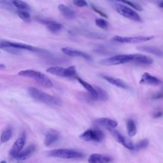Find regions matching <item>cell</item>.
I'll return each instance as SVG.
<instances>
[{
  "label": "cell",
  "instance_id": "6da1fadb",
  "mask_svg": "<svg viewBox=\"0 0 163 163\" xmlns=\"http://www.w3.org/2000/svg\"><path fill=\"white\" fill-rule=\"evenodd\" d=\"M28 92L29 95L33 99L39 101L42 103L51 106H60L61 105V100L59 98L54 96H51L50 94L45 93L43 91L38 90L35 88H29L28 89Z\"/></svg>",
  "mask_w": 163,
  "mask_h": 163
},
{
  "label": "cell",
  "instance_id": "7a4b0ae2",
  "mask_svg": "<svg viewBox=\"0 0 163 163\" xmlns=\"http://www.w3.org/2000/svg\"><path fill=\"white\" fill-rule=\"evenodd\" d=\"M18 74L19 75L22 76V77L33 78L38 84L43 87V88H51L53 87V83L50 78L40 71L28 70L19 72Z\"/></svg>",
  "mask_w": 163,
  "mask_h": 163
},
{
  "label": "cell",
  "instance_id": "3957f363",
  "mask_svg": "<svg viewBox=\"0 0 163 163\" xmlns=\"http://www.w3.org/2000/svg\"><path fill=\"white\" fill-rule=\"evenodd\" d=\"M48 154L52 157L66 159H78L84 156V154L80 152L66 149L52 150L51 152H49Z\"/></svg>",
  "mask_w": 163,
  "mask_h": 163
},
{
  "label": "cell",
  "instance_id": "277c9868",
  "mask_svg": "<svg viewBox=\"0 0 163 163\" xmlns=\"http://www.w3.org/2000/svg\"><path fill=\"white\" fill-rule=\"evenodd\" d=\"M132 59L133 54H121L102 59L100 61V63L103 66H116L132 62Z\"/></svg>",
  "mask_w": 163,
  "mask_h": 163
},
{
  "label": "cell",
  "instance_id": "5b68a950",
  "mask_svg": "<svg viewBox=\"0 0 163 163\" xmlns=\"http://www.w3.org/2000/svg\"><path fill=\"white\" fill-rule=\"evenodd\" d=\"M115 8L117 10V12L123 17L127 18L135 22H142L141 17H140L134 10H132V9L130 8V7L120 4V3H116L115 5Z\"/></svg>",
  "mask_w": 163,
  "mask_h": 163
},
{
  "label": "cell",
  "instance_id": "8992f818",
  "mask_svg": "<svg viewBox=\"0 0 163 163\" xmlns=\"http://www.w3.org/2000/svg\"><path fill=\"white\" fill-rule=\"evenodd\" d=\"M154 38V36H115L113 40L123 43H139L147 42Z\"/></svg>",
  "mask_w": 163,
  "mask_h": 163
},
{
  "label": "cell",
  "instance_id": "52a82bcc",
  "mask_svg": "<svg viewBox=\"0 0 163 163\" xmlns=\"http://www.w3.org/2000/svg\"><path fill=\"white\" fill-rule=\"evenodd\" d=\"M80 138L85 142L94 141L101 142L105 138L103 132L100 130H89L80 135Z\"/></svg>",
  "mask_w": 163,
  "mask_h": 163
},
{
  "label": "cell",
  "instance_id": "ba28073f",
  "mask_svg": "<svg viewBox=\"0 0 163 163\" xmlns=\"http://www.w3.org/2000/svg\"><path fill=\"white\" fill-rule=\"evenodd\" d=\"M107 129L110 131L111 135L113 136V137L119 143L123 145L126 148V149H127L129 150H131L135 149V145H133V143H132V142L130 139L124 137V136H123L122 135H121L119 131L113 130V128L108 127Z\"/></svg>",
  "mask_w": 163,
  "mask_h": 163
},
{
  "label": "cell",
  "instance_id": "9c48e42d",
  "mask_svg": "<svg viewBox=\"0 0 163 163\" xmlns=\"http://www.w3.org/2000/svg\"><path fill=\"white\" fill-rule=\"evenodd\" d=\"M9 47H12L17 49H23V50H28L30 51H34V52H37L39 51V49L38 48H36L35 47L31 46L25 43H15V42H11V41H2L0 42V48L1 49H4L5 48H9Z\"/></svg>",
  "mask_w": 163,
  "mask_h": 163
},
{
  "label": "cell",
  "instance_id": "30bf717a",
  "mask_svg": "<svg viewBox=\"0 0 163 163\" xmlns=\"http://www.w3.org/2000/svg\"><path fill=\"white\" fill-rule=\"evenodd\" d=\"M26 142V135L23 133L19 138H18L10 150V155L13 158L16 159L21 152L25 145Z\"/></svg>",
  "mask_w": 163,
  "mask_h": 163
},
{
  "label": "cell",
  "instance_id": "8fae6325",
  "mask_svg": "<svg viewBox=\"0 0 163 163\" xmlns=\"http://www.w3.org/2000/svg\"><path fill=\"white\" fill-rule=\"evenodd\" d=\"M61 51L64 54H66L70 57H77V58H81L88 61H91L92 58L89 54L77 50L73 48L70 47H63L61 48Z\"/></svg>",
  "mask_w": 163,
  "mask_h": 163
},
{
  "label": "cell",
  "instance_id": "7c38bea8",
  "mask_svg": "<svg viewBox=\"0 0 163 163\" xmlns=\"http://www.w3.org/2000/svg\"><path fill=\"white\" fill-rule=\"evenodd\" d=\"M162 83V81L160 79L151 75L149 73H144L141 79H140V84L142 85H159Z\"/></svg>",
  "mask_w": 163,
  "mask_h": 163
},
{
  "label": "cell",
  "instance_id": "4fadbf2b",
  "mask_svg": "<svg viewBox=\"0 0 163 163\" xmlns=\"http://www.w3.org/2000/svg\"><path fill=\"white\" fill-rule=\"evenodd\" d=\"M101 77L103 78L106 81H107L110 84H112L113 85H115L117 88H122L124 89H129V87L127 84H126L120 78H117L110 77V76L108 75H101Z\"/></svg>",
  "mask_w": 163,
  "mask_h": 163
},
{
  "label": "cell",
  "instance_id": "5bb4252c",
  "mask_svg": "<svg viewBox=\"0 0 163 163\" xmlns=\"http://www.w3.org/2000/svg\"><path fill=\"white\" fill-rule=\"evenodd\" d=\"M76 79H77V81L80 83V84L89 93L90 99L92 100H97L98 95H97V92L95 88L90 84H89V83L84 81V80H82V78H80L78 77H76Z\"/></svg>",
  "mask_w": 163,
  "mask_h": 163
},
{
  "label": "cell",
  "instance_id": "9a60e30c",
  "mask_svg": "<svg viewBox=\"0 0 163 163\" xmlns=\"http://www.w3.org/2000/svg\"><path fill=\"white\" fill-rule=\"evenodd\" d=\"M112 161V158L98 154L90 155L88 159L89 163H110Z\"/></svg>",
  "mask_w": 163,
  "mask_h": 163
},
{
  "label": "cell",
  "instance_id": "2e32d148",
  "mask_svg": "<svg viewBox=\"0 0 163 163\" xmlns=\"http://www.w3.org/2000/svg\"><path fill=\"white\" fill-rule=\"evenodd\" d=\"M132 62L136 64L149 65V64H152L153 63L154 61L150 57L147 56L140 54H133V59H132Z\"/></svg>",
  "mask_w": 163,
  "mask_h": 163
},
{
  "label": "cell",
  "instance_id": "e0dca14e",
  "mask_svg": "<svg viewBox=\"0 0 163 163\" xmlns=\"http://www.w3.org/2000/svg\"><path fill=\"white\" fill-rule=\"evenodd\" d=\"M59 138V134L58 132L55 131H51L48 132L45 136L44 144L45 146L49 147L58 142Z\"/></svg>",
  "mask_w": 163,
  "mask_h": 163
},
{
  "label": "cell",
  "instance_id": "ac0fdd59",
  "mask_svg": "<svg viewBox=\"0 0 163 163\" xmlns=\"http://www.w3.org/2000/svg\"><path fill=\"white\" fill-rule=\"evenodd\" d=\"M137 49L140 51L145 52L147 53L156 56L159 58H163V52L157 47H152V46H140L138 47Z\"/></svg>",
  "mask_w": 163,
  "mask_h": 163
},
{
  "label": "cell",
  "instance_id": "d6986e66",
  "mask_svg": "<svg viewBox=\"0 0 163 163\" xmlns=\"http://www.w3.org/2000/svg\"><path fill=\"white\" fill-rule=\"evenodd\" d=\"M58 9L63 16L68 19H72L76 16L74 11L66 5H59L58 6Z\"/></svg>",
  "mask_w": 163,
  "mask_h": 163
},
{
  "label": "cell",
  "instance_id": "ffe728a7",
  "mask_svg": "<svg viewBox=\"0 0 163 163\" xmlns=\"http://www.w3.org/2000/svg\"><path fill=\"white\" fill-rule=\"evenodd\" d=\"M35 146L34 145H31L28 147L26 149L19 154L16 159H18L19 161H24L26 159H29L31 156V155L33 154L35 150Z\"/></svg>",
  "mask_w": 163,
  "mask_h": 163
},
{
  "label": "cell",
  "instance_id": "44dd1931",
  "mask_svg": "<svg viewBox=\"0 0 163 163\" xmlns=\"http://www.w3.org/2000/svg\"><path fill=\"white\" fill-rule=\"evenodd\" d=\"M47 73L60 77H66V68L59 66H53L48 68L47 70Z\"/></svg>",
  "mask_w": 163,
  "mask_h": 163
},
{
  "label": "cell",
  "instance_id": "7402d4cb",
  "mask_svg": "<svg viewBox=\"0 0 163 163\" xmlns=\"http://www.w3.org/2000/svg\"><path fill=\"white\" fill-rule=\"evenodd\" d=\"M46 26L49 31L53 33H59L63 29V25L56 21H48Z\"/></svg>",
  "mask_w": 163,
  "mask_h": 163
},
{
  "label": "cell",
  "instance_id": "603a6c76",
  "mask_svg": "<svg viewBox=\"0 0 163 163\" xmlns=\"http://www.w3.org/2000/svg\"><path fill=\"white\" fill-rule=\"evenodd\" d=\"M97 122L102 126L107 127V128H114L117 126V122L115 120L110 119L108 118H100L97 119Z\"/></svg>",
  "mask_w": 163,
  "mask_h": 163
},
{
  "label": "cell",
  "instance_id": "cb8c5ba5",
  "mask_svg": "<svg viewBox=\"0 0 163 163\" xmlns=\"http://www.w3.org/2000/svg\"><path fill=\"white\" fill-rule=\"evenodd\" d=\"M126 127H127V134L130 136V137H132V136H134L136 134V131H137V130H136V124L133 120L129 119L127 121Z\"/></svg>",
  "mask_w": 163,
  "mask_h": 163
},
{
  "label": "cell",
  "instance_id": "d4e9b609",
  "mask_svg": "<svg viewBox=\"0 0 163 163\" xmlns=\"http://www.w3.org/2000/svg\"><path fill=\"white\" fill-rule=\"evenodd\" d=\"M95 88L96 92H97V100H100V101H107L108 100L109 96L108 93H107L106 90H105L104 89H101V88H99L98 86H95L94 87Z\"/></svg>",
  "mask_w": 163,
  "mask_h": 163
},
{
  "label": "cell",
  "instance_id": "484cf974",
  "mask_svg": "<svg viewBox=\"0 0 163 163\" xmlns=\"http://www.w3.org/2000/svg\"><path fill=\"white\" fill-rule=\"evenodd\" d=\"M12 130H11L10 128L6 129V130H5L2 132L1 138H0L1 142L5 143H6L7 142H9L10 140V138H12Z\"/></svg>",
  "mask_w": 163,
  "mask_h": 163
},
{
  "label": "cell",
  "instance_id": "4316f807",
  "mask_svg": "<svg viewBox=\"0 0 163 163\" xmlns=\"http://www.w3.org/2000/svg\"><path fill=\"white\" fill-rule=\"evenodd\" d=\"M12 4L16 8L21 10H28L29 9L28 5L22 0H12Z\"/></svg>",
  "mask_w": 163,
  "mask_h": 163
},
{
  "label": "cell",
  "instance_id": "83f0119b",
  "mask_svg": "<svg viewBox=\"0 0 163 163\" xmlns=\"http://www.w3.org/2000/svg\"><path fill=\"white\" fill-rule=\"evenodd\" d=\"M77 77V73L75 66H71L66 68V77L76 78Z\"/></svg>",
  "mask_w": 163,
  "mask_h": 163
},
{
  "label": "cell",
  "instance_id": "f1b7e54d",
  "mask_svg": "<svg viewBox=\"0 0 163 163\" xmlns=\"http://www.w3.org/2000/svg\"><path fill=\"white\" fill-rule=\"evenodd\" d=\"M149 141L148 139H144L140 142L137 143L135 146V149L136 150H140L143 149H145L148 146H149Z\"/></svg>",
  "mask_w": 163,
  "mask_h": 163
},
{
  "label": "cell",
  "instance_id": "f546056e",
  "mask_svg": "<svg viewBox=\"0 0 163 163\" xmlns=\"http://www.w3.org/2000/svg\"><path fill=\"white\" fill-rule=\"evenodd\" d=\"M112 1H120L124 3L125 4H126L129 6H130L132 8L135 9L136 10L138 11H142L143 9L141 7V6H139L138 5L136 4V3L132 2L131 1H129V0H112Z\"/></svg>",
  "mask_w": 163,
  "mask_h": 163
},
{
  "label": "cell",
  "instance_id": "4dcf8cb0",
  "mask_svg": "<svg viewBox=\"0 0 163 163\" xmlns=\"http://www.w3.org/2000/svg\"><path fill=\"white\" fill-rule=\"evenodd\" d=\"M95 23L98 27L101 29H107L108 28V22L103 19H97L95 21Z\"/></svg>",
  "mask_w": 163,
  "mask_h": 163
},
{
  "label": "cell",
  "instance_id": "1f68e13d",
  "mask_svg": "<svg viewBox=\"0 0 163 163\" xmlns=\"http://www.w3.org/2000/svg\"><path fill=\"white\" fill-rule=\"evenodd\" d=\"M17 14L19 17L24 21L28 22H30L31 17H30V15L28 12H26V11H19V12H18Z\"/></svg>",
  "mask_w": 163,
  "mask_h": 163
},
{
  "label": "cell",
  "instance_id": "d6a6232c",
  "mask_svg": "<svg viewBox=\"0 0 163 163\" xmlns=\"http://www.w3.org/2000/svg\"><path fill=\"white\" fill-rule=\"evenodd\" d=\"M73 3L78 7H84L88 5L86 0H73Z\"/></svg>",
  "mask_w": 163,
  "mask_h": 163
},
{
  "label": "cell",
  "instance_id": "836d02e7",
  "mask_svg": "<svg viewBox=\"0 0 163 163\" xmlns=\"http://www.w3.org/2000/svg\"><path fill=\"white\" fill-rule=\"evenodd\" d=\"M90 6H91L92 9H93L94 11H95V12H96V13H98V14H100V16H101L102 17H105V18H108V16H107V15H106V14L103 12V11H101V10H100L99 9H98L96 6H94V5H93V4L90 5Z\"/></svg>",
  "mask_w": 163,
  "mask_h": 163
},
{
  "label": "cell",
  "instance_id": "e575fe53",
  "mask_svg": "<svg viewBox=\"0 0 163 163\" xmlns=\"http://www.w3.org/2000/svg\"><path fill=\"white\" fill-rule=\"evenodd\" d=\"M3 50H5L7 52H9L11 53V54H19L21 53L19 51V49H17V48H12V47L5 48L3 49Z\"/></svg>",
  "mask_w": 163,
  "mask_h": 163
},
{
  "label": "cell",
  "instance_id": "d590c367",
  "mask_svg": "<svg viewBox=\"0 0 163 163\" xmlns=\"http://www.w3.org/2000/svg\"><path fill=\"white\" fill-rule=\"evenodd\" d=\"M0 3H1L3 6L6 7V9H9L10 10L12 9V6L11 5V3L9 0H0Z\"/></svg>",
  "mask_w": 163,
  "mask_h": 163
},
{
  "label": "cell",
  "instance_id": "8d00e7d4",
  "mask_svg": "<svg viewBox=\"0 0 163 163\" xmlns=\"http://www.w3.org/2000/svg\"><path fill=\"white\" fill-rule=\"evenodd\" d=\"M162 115V112H157L154 115V117H155V118H159V117H161Z\"/></svg>",
  "mask_w": 163,
  "mask_h": 163
},
{
  "label": "cell",
  "instance_id": "74e56055",
  "mask_svg": "<svg viewBox=\"0 0 163 163\" xmlns=\"http://www.w3.org/2000/svg\"><path fill=\"white\" fill-rule=\"evenodd\" d=\"M3 68H5V66L3 64H0V69H3Z\"/></svg>",
  "mask_w": 163,
  "mask_h": 163
},
{
  "label": "cell",
  "instance_id": "f35d334b",
  "mask_svg": "<svg viewBox=\"0 0 163 163\" xmlns=\"http://www.w3.org/2000/svg\"><path fill=\"white\" fill-rule=\"evenodd\" d=\"M159 6L161 7V8H162L163 9V2H161V3H159Z\"/></svg>",
  "mask_w": 163,
  "mask_h": 163
},
{
  "label": "cell",
  "instance_id": "ab89813d",
  "mask_svg": "<svg viewBox=\"0 0 163 163\" xmlns=\"http://www.w3.org/2000/svg\"><path fill=\"white\" fill-rule=\"evenodd\" d=\"M0 163H6V162L5 161H1Z\"/></svg>",
  "mask_w": 163,
  "mask_h": 163
}]
</instances>
